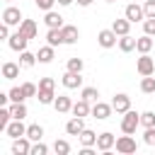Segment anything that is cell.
<instances>
[{
  "instance_id": "5bb4252c",
  "label": "cell",
  "mask_w": 155,
  "mask_h": 155,
  "mask_svg": "<svg viewBox=\"0 0 155 155\" xmlns=\"http://www.w3.org/2000/svg\"><path fill=\"white\" fill-rule=\"evenodd\" d=\"M44 24H46L48 29H63L65 22H63V17H61L56 10H48V12L44 15Z\"/></svg>"
},
{
  "instance_id": "83f0119b",
  "label": "cell",
  "mask_w": 155,
  "mask_h": 155,
  "mask_svg": "<svg viewBox=\"0 0 155 155\" xmlns=\"http://www.w3.org/2000/svg\"><path fill=\"white\" fill-rule=\"evenodd\" d=\"M36 99H39V104H53L56 102V90H39Z\"/></svg>"
},
{
  "instance_id": "e575fe53",
  "label": "cell",
  "mask_w": 155,
  "mask_h": 155,
  "mask_svg": "<svg viewBox=\"0 0 155 155\" xmlns=\"http://www.w3.org/2000/svg\"><path fill=\"white\" fill-rule=\"evenodd\" d=\"M7 94H10V102H24V99H27V94H24L22 85H19V87H12Z\"/></svg>"
},
{
  "instance_id": "603a6c76",
  "label": "cell",
  "mask_w": 155,
  "mask_h": 155,
  "mask_svg": "<svg viewBox=\"0 0 155 155\" xmlns=\"http://www.w3.org/2000/svg\"><path fill=\"white\" fill-rule=\"evenodd\" d=\"M46 44H51L53 48L61 46V44H65V39H63V29H48V31H46Z\"/></svg>"
},
{
  "instance_id": "6da1fadb",
  "label": "cell",
  "mask_w": 155,
  "mask_h": 155,
  "mask_svg": "<svg viewBox=\"0 0 155 155\" xmlns=\"http://www.w3.org/2000/svg\"><path fill=\"white\" fill-rule=\"evenodd\" d=\"M116 153L119 155H133L136 150H138V143H136V138H133V133H124V136H119L116 138Z\"/></svg>"
},
{
  "instance_id": "d4e9b609",
  "label": "cell",
  "mask_w": 155,
  "mask_h": 155,
  "mask_svg": "<svg viewBox=\"0 0 155 155\" xmlns=\"http://www.w3.org/2000/svg\"><path fill=\"white\" fill-rule=\"evenodd\" d=\"M97 136H99V133H94L92 128H85L78 138H80V145H94V148H97Z\"/></svg>"
},
{
  "instance_id": "4dcf8cb0",
  "label": "cell",
  "mask_w": 155,
  "mask_h": 155,
  "mask_svg": "<svg viewBox=\"0 0 155 155\" xmlns=\"http://www.w3.org/2000/svg\"><path fill=\"white\" fill-rule=\"evenodd\" d=\"M27 136L36 143V140H41L44 138V126H39V124H31V126H27Z\"/></svg>"
},
{
  "instance_id": "f6af8a7d",
  "label": "cell",
  "mask_w": 155,
  "mask_h": 155,
  "mask_svg": "<svg viewBox=\"0 0 155 155\" xmlns=\"http://www.w3.org/2000/svg\"><path fill=\"white\" fill-rule=\"evenodd\" d=\"M75 2H78V5H80V7H90V5H92V2H94V0H75Z\"/></svg>"
},
{
  "instance_id": "d6a6232c",
  "label": "cell",
  "mask_w": 155,
  "mask_h": 155,
  "mask_svg": "<svg viewBox=\"0 0 155 155\" xmlns=\"http://www.w3.org/2000/svg\"><path fill=\"white\" fill-rule=\"evenodd\" d=\"M53 153H56V155H68V153H70V143L63 140V138H56V143H53Z\"/></svg>"
},
{
  "instance_id": "c3c4849f",
  "label": "cell",
  "mask_w": 155,
  "mask_h": 155,
  "mask_svg": "<svg viewBox=\"0 0 155 155\" xmlns=\"http://www.w3.org/2000/svg\"><path fill=\"white\" fill-rule=\"evenodd\" d=\"M31 2H39V0H31Z\"/></svg>"
},
{
  "instance_id": "f35d334b",
  "label": "cell",
  "mask_w": 155,
  "mask_h": 155,
  "mask_svg": "<svg viewBox=\"0 0 155 155\" xmlns=\"http://www.w3.org/2000/svg\"><path fill=\"white\" fill-rule=\"evenodd\" d=\"M22 90H24L27 99H29V97H36V92H39V87H36L34 82H22Z\"/></svg>"
},
{
  "instance_id": "836d02e7",
  "label": "cell",
  "mask_w": 155,
  "mask_h": 155,
  "mask_svg": "<svg viewBox=\"0 0 155 155\" xmlns=\"http://www.w3.org/2000/svg\"><path fill=\"white\" fill-rule=\"evenodd\" d=\"M82 68H85L82 58H68L65 63V70H73V73H82Z\"/></svg>"
},
{
  "instance_id": "bcb514c9",
  "label": "cell",
  "mask_w": 155,
  "mask_h": 155,
  "mask_svg": "<svg viewBox=\"0 0 155 155\" xmlns=\"http://www.w3.org/2000/svg\"><path fill=\"white\" fill-rule=\"evenodd\" d=\"M75 0H58V5H63V7H68V5H73Z\"/></svg>"
},
{
  "instance_id": "f546056e",
  "label": "cell",
  "mask_w": 155,
  "mask_h": 155,
  "mask_svg": "<svg viewBox=\"0 0 155 155\" xmlns=\"http://www.w3.org/2000/svg\"><path fill=\"white\" fill-rule=\"evenodd\" d=\"M140 92H143V94H153V92H155V78H153V75H143V80H140Z\"/></svg>"
},
{
  "instance_id": "7402d4cb",
  "label": "cell",
  "mask_w": 155,
  "mask_h": 155,
  "mask_svg": "<svg viewBox=\"0 0 155 155\" xmlns=\"http://www.w3.org/2000/svg\"><path fill=\"white\" fill-rule=\"evenodd\" d=\"M19 31L27 36V39H36V22L34 19H22V24H19Z\"/></svg>"
},
{
  "instance_id": "ee69618b",
  "label": "cell",
  "mask_w": 155,
  "mask_h": 155,
  "mask_svg": "<svg viewBox=\"0 0 155 155\" xmlns=\"http://www.w3.org/2000/svg\"><path fill=\"white\" fill-rule=\"evenodd\" d=\"M10 36H12V34H10V24H5V22H2V27H0V39H5V41H7Z\"/></svg>"
},
{
  "instance_id": "8d00e7d4",
  "label": "cell",
  "mask_w": 155,
  "mask_h": 155,
  "mask_svg": "<svg viewBox=\"0 0 155 155\" xmlns=\"http://www.w3.org/2000/svg\"><path fill=\"white\" fill-rule=\"evenodd\" d=\"M46 153H48V145L46 143H41V140L31 143V155H46Z\"/></svg>"
},
{
  "instance_id": "ac0fdd59",
  "label": "cell",
  "mask_w": 155,
  "mask_h": 155,
  "mask_svg": "<svg viewBox=\"0 0 155 155\" xmlns=\"http://www.w3.org/2000/svg\"><path fill=\"white\" fill-rule=\"evenodd\" d=\"M63 39H65V44H78V39H80V29L75 27V24H63Z\"/></svg>"
},
{
  "instance_id": "484cf974",
  "label": "cell",
  "mask_w": 155,
  "mask_h": 155,
  "mask_svg": "<svg viewBox=\"0 0 155 155\" xmlns=\"http://www.w3.org/2000/svg\"><path fill=\"white\" fill-rule=\"evenodd\" d=\"M10 111H12V119H27V104L24 102H12L10 104Z\"/></svg>"
},
{
  "instance_id": "d6986e66",
  "label": "cell",
  "mask_w": 155,
  "mask_h": 155,
  "mask_svg": "<svg viewBox=\"0 0 155 155\" xmlns=\"http://www.w3.org/2000/svg\"><path fill=\"white\" fill-rule=\"evenodd\" d=\"M19 63H12V61H5L2 63V78L5 80H15V78H19Z\"/></svg>"
},
{
  "instance_id": "7c38bea8",
  "label": "cell",
  "mask_w": 155,
  "mask_h": 155,
  "mask_svg": "<svg viewBox=\"0 0 155 155\" xmlns=\"http://www.w3.org/2000/svg\"><path fill=\"white\" fill-rule=\"evenodd\" d=\"M114 145H116V136H114V133L104 131V133L97 136V150H99V153H109Z\"/></svg>"
},
{
  "instance_id": "d590c367",
  "label": "cell",
  "mask_w": 155,
  "mask_h": 155,
  "mask_svg": "<svg viewBox=\"0 0 155 155\" xmlns=\"http://www.w3.org/2000/svg\"><path fill=\"white\" fill-rule=\"evenodd\" d=\"M140 126H143V128L155 126V111H143V114H140Z\"/></svg>"
},
{
  "instance_id": "681fc988",
  "label": "cell",
  "mask_w": 155,
  "mask_h": 155,
  "mask_svg": "<svg viewBox=\"0 0 155 155\" xmlns=\"http://www.w3.org/2000/svg\"><path fill=\"white\" fill-rule=\"evenodd\" d=\"M5 2H12V0H5Z\"/></svg>"
},
{
  "instance_id": "3957f363",
  "label": "cell",
  "mask_w": 155,
  "mask_h": 155,
  "mask_svg": "<svg viewBox=\"0 0 155 155\" xmlns=\"http://www.w3.org/2000/svg\"><path fill=\"white\" fill-rule=\"evenodd\" d=\"M136 70L138 75H155V58H150V53H140V58L136 61Z\"/></svg>"
},
{
  "instance_id": "52a82bcc",
  "label": "cell",
  "mask_w": 155,
  "mask_h": 155,
  "mask_svg": "<svg viewBox=\"0 0 155 155\" xmlns=\"http://www.w3.org/2000/svg\"><path fill=\"white\" fill-rule=\"evenodd\" d=\"M124 17L133 24V22H143L145 19V10H143V5H136V2H128L126 5V10H124Z\"/></svg>"
},
{
  "instance_id": "f1b7e54d",
  "label": "cell",
  "mask_w": 155,
  "mask_h": 155,
  "mask_svg": "<svg viewBox=\"0 0 155 155\" xmlns=\"http://www.w3.org/2000/svg\"><path fill=\"white\" fill-rule=\"evenodd\" d=\"M36 61H39V58H36V53H31V51H22V53H19V65H22V68H31Z\"/></svg>"
},
{
  "instance_id": "60d3db41",
  "label": "cell",
  "mask_w": 155,
  "mask_h": 155,
  "mask_svg": "<svg viewBox=\"0 0 155 155\" xmlns=\"http://www.w3.org/2000/svg\"><path fill=\"white\" fill-rule=\"evenodd\" d=\"M39 90H56V80L53 78H41L39 80Z\"/></svg>"
},
{
  "instance_id": "cb8c5ba5",
  "label": "cell",
  "mask_w": 155,
  "mask_h": 155,
  "mask_svg": "<svg viewBox=\"0 0 155 155\" xmlns=\"http://www.w3.org/2000/svg\"><path fill=\"white\" fill-rule=\"evenodd\" d=\"M36 58H39V63H51V61L56 58V51H53V46H51V44L41 46V48L36 51Z\"/></svg>"
},
{
  "instance_id": "8fae6325",
  "label": "cell",
  "mask_w": 155,
  "mask_h": 155,
  "mask_svg": "<svg viewBox=\"0 0 155 155\" xmlns=\"http://www.w3.org/2000/svg\"><path fill=\"white\" fill-rule=\"evenodd\" d=\"M111 107H114V111H116V114H126V111L131 109V97H128L126 92H119V94H114Z\"/></svg>"
},
{
  "instance_id": "7a4b0ae2",
  "label": "cell",
  "mask_w": 155,
  "mask_h": 155,
  "mask_svg": "<svg viewBox=\"0 0 155 155\" xmlns=\"http://www.w3.org/2000/svg\"><path fill=\"white\" fill-rule=\"evenodd\" d=\"M138 126H140V114L133 111V109H128V111L121 116V131H124V133H136Z\"/></svg>"
},
{
  "instance_id": "b9f144b4",
  "label": "cell",
  "mask_w": 155,
  "mask_h": 155,
  "mask_svg": "<svg viewBox=\"0 0 155 155\" xmlns=\"http://www.w3.org/2000/svg\"><path fill=\"white\" fill-rule=\"evenodd\" d=\"M58 0H39V2H34L39 10H44V12H48V10H53V5H56Z\"/></svg>"
},
{
  "instance_id": "7bdbcfd3",
  "label": "cell",
  "mask_w": 155,
  "mask_h": 155,
  "mask_svg": "<svg viewBox=\"0 0 155 155\" xmlns=\"http://www.w3.org/2000/svg\"><path fill=\"white\" fill-rule=\"evenodd\" d=\"M143 10H145V19L148 17H155V0H145Z\"/></svg>"
},
{
  "instance_id": "e0dca14e",
  "label": "cell",
  "mask_w": 155,
  "mask_h": 155,
  "mask_svg": "<svg viewBox=\"0 0 155 155\" xmlns=\"http://www.w3.org/2000/svg\"><path fill=\"white\" fill-rule=\"evenodd\" d=\"M70 111H73V116H82V119H85L87 114H92V107H90V102H87V99H82V97H80L78 102H73V109H70Z\"/></svg>"
},
{
  "instance_id": "4fadbf2b",
  "label": "cell",
  "mask_w": 155,
  "mask_h": 155,
  "mask_svg": "<svg viewBox=\"0 0 155 155\" xmlns=\"http://www.w3.org/2000/svg\"><path fill=\"white\" fill-rule=\"evenodd\" d=\"M111 111H114V107H111V104H107V102H99V99H97V102L92 104V116H94V119H99V121L109 119V116H111Z\"/></svg>"
},
{
  "instance_id": "30bf717a",
  "label": "cell",
  "mask_w": 155,
  "mask_h": 155,
  "mask_svg": "<svg viewBox=\"0 0 155 155\" xmlns=\"http://www.w3.org/2000/svg\"><path fill=\"white\" fill-rule=\"evenodd\" d=\"M27 44H29V39H27V36H24V34H22L19 29H17V31H15V34H12L10 39H7V46H10L12 51H17V53L27 51Z\"/></svg>"
},
{
  "instance_id": "5b68a950",
  "label": "cell",
  "mask_w": 155,
  "mask_h": 155,
  "mask_svg": "<svg viewBox=\"0 0 155 155\" xmlns=\"http://www.w3.org/2000/svg\"><path fill=\"white\" fill-rule=\"evenodd\" d=\"M97 44H99L102 48H114V46L119 44V34H116L114 29H102V31L97 34Z\"/></svg>"
},
{
  "instance_id": "ffe728a7",
  "label": "cell",
  "mask_w": 155,
  "mask_h": 155,
  "mask_svg": "<svg viewBox=\"0 0 155 155\" xmlns=\"http://www.w3.org/2000/svg\"><path fill=\"white\" fill-rule=\"evenodd\" d=\"M136 51H138V53H150V51H153V36H150V34L138 36V39H136Z\"/></svg>"
},
{
  "instance_id": "2e32d148",
  "label": "cell",
  "mask_w": 155,
  "mask_h": 155,
  "mask_svg": "<svg viewBox=\"0 0 155 155\" xmlns=\"http://www.w3.org/2000/svg\"><path fill=\"white\" fill-rule=\"evenodd\" d=\"M53 109H56L58 114H68V111L73 109V99H70L68 94H58L56 102H53Z\"/></svg>"
},
{
  "instance_id": "7dc6e473",
  "label": "cell",
  "mask_w": 155,
  "mask_h": 155,
  "mask_svg": "<svg viewBox=\"0 0 155 155\" xmlns=\"http://www.w3.org/2000/svg\"><path fill=\"white\" fill-rule=\"evenodd\" d=\"M104 2H116V0H104Z\"/></svg>"
},
{
  "instance_id": "9a60e30c",
  "label": "cell",
  "mask_w": 155,
  "mask_h": 155,
  "mask_svg": "<svg viewBox=\"0 0 155 155\" xmlns=\"http://www.w3.org/2000/svg\"><path fill=\"white\" fill-rule=\"evenodd\" d=\"M85 131V121H82V116H73L68 124H65V133L68 136H80Z\"/></svg>"
},
{
  "instance_id": "9c48e42d",
  "label": "cell",
  "mask_w": 155,
  "mask_h": 155,
  "mask_svg": "<svg viewBox=\"0 0 155 155\" xmlns=\"http://www.w3.org/2000/svg\"><path fill=\"white\" fill-rule=\"evenodd\" d=\"M5 133H7V138H22V136H27L24 119H12L7 124V128H5Z\"/></svg>"
},
{
  "instance_id": "8992f818",
  "label": "cell",
  "mask_w": 155,
  "mask_h": 155,
  "mask_svg": "<svg viewBox=\"0 0 155 155\" xmlns=\"http://www.w3.org/2000/svg\"><path fill=\"white\" fill-rule=\"evenodd\" d=\"M31 138L22 136V138H12V155H31Z\"/></svg>"
},
{
  "instance_id": "1f68e13d",
  "label": "cell",
  "mask_w": 155,
  "mask_h": 155,
  "mask_svg": "<svg viewBox=\"0 0 155 155\" xmlns=\"http://www.w3.org/2000/svg\"><path fill=\"white\" fill-rule=\"evenodd\" d=\"M80 97L87 99V102H97V99H99V90H97V87H82V90H80Z\"/></svg>"
},
{
  "instance_id": "44dd1931",
  "label": "cell",
  "mask_w": 155,
  "mask_h": 155,
  "mask_svg": "<svg viewBox=\"0 0 155 155\" xmlns=\"http://www.w3.org/2000/svg\"><path fill=\"white\" fill-rule=\"evenodd\" d=\"M111 29H114L119 36H126V34H131V22H128L126 17H121V19H114V22H111Z\"/></svg>"
},
{
  "instance_id": "4316f807",
  "label": "cell",
  "mask_w": 155,
  "mask_h": 155,
  "mask_svg": "<svg viewBox=\"0 0 155 155\" xmlns=\"http://www.w3.org/2000/svg\"><path fill=\"white\" fill-rule=\"evenodd\" d=\"M119 48H121L124 53H131V51L136 48V39H133L131 34H126V36H119Z\"/></svg>"
},
{
  "instance_id": "74e56055",
  "label": "cell",
  "mask_w": 155,
  "mask_h": 155,
  "mask_svg": "<svg viewBox=\"0 0 155 155\" xmlns=\"http://www.w3.org/2000/svg\"><path fill=\"white\" fill-rule=\"evenodd\" d=\"M143 143L145 145H155V126H150V128L143 131Z\"/></svg>"
},
{
  "instance_id": "277c9868",
  "label": "cell",
  "mask_w": 155,
  "mask_h": 155,
  "mask_svg": "<svg viewBox=\"0 0 155 155\" xmlns=\"http://www.w3.org/2000/svg\"><path fill=\"white\" fill-rule=\"evenodd\" d=\"M22 10L19 7H12V5H7L5 10H2V22L5 24H10V27H19L22 24Z\"/></svg>"
},
{
  "instance_id": "ba28073f",
  "label": "cell",
  "mask_w": 155,
  "mask_h": 155,
  "mask_svg": "<svg viewBox=\"0 0 155 155\" xmlns=\"http://www.w3.org/2000/svg\"><path fill=\"white\" fill-rule=\"evenodd\" d=\"M61 82H63V87H65V90H78V87H82V73L65 70V73H63V78H61Z\"/></svg>"
},
{
  "instance_id": "ab89813d",
  "label": "cell",
  "mask_w": 155,
  "mask_h": 155,
  "mask_svg": "<svg viewBox=\"0 0 155 155\" xmlns=\"http://www.w3.org/2000/svg\"><path fill=\"white\" fill-rule=\"evenodd\" d=\"M143 31H145V34H150V36H155V17L143 19Z\"/></svg>"
}]
</instances>
